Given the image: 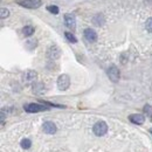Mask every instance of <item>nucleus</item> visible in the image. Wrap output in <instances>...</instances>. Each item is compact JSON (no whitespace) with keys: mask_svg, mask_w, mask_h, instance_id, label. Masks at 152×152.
Instances as JSON below:
<instances>
[{"mask_svg":"<svg viewBox=\"0 0 152 152\" xmlns=\"http://www.w3.org/2000/svg\"><path fill=\"white\" fill-rule=\"evenodd\" d=\"M69 86H70V78H69V76L66 75V74H62V75L58 76V78H57V88L60 90L64 91V90H67L69 88Z\"/></svg>","mask_w":152,"mask_h":152,"instance_id":"f257e3e1","label":"nucleus"},{"mask_svg":"<svg viewBox=\"0 0 152 152\" xmlns=\"http://www.w3.org/2000/svg\"><path fill=\"white\" fill-rule=\"evenodd\" d=\"M31 145H32V142H31L29 139L23 138V139L21 140V146H22L23 149H29V148H31Z\"/></svg>","mask_w":152,"mask_h":152,"instance_id":"2eb2a0df","label":"nucleus"},{"mask_svg":"<svg viewBox=\"0 0 152 152\" xmlns=\"http://www.w3.org/2000/svg\"><path fill=\"white\" fill-rule=\"evenodd\" d=\"M93 130H94V133H95L96 136H99L101 137V136H103V134L107 133V131H108V125H107L105 122L99 121V122H97L95 125H94Z\"/></svg>","mask_w":152,"mask_h":152,"instance_id":"20e7f679","label":"nucleus"},{"mask_svg":"<svg viewBox=\"0 0 152 152\" xmlns=\"http://www.w3.org/2000/svg\"><path fill=\"white\" fill-rule=\"evenodd\" d=\"M8 15H10L8 10H6V8H1V19L4 20L5 18H7Z\"/></svg>","mask_w":152,"mask_h":152,"instance_id":"a211bd4d","label":"nucleus"},{"mask_svg":"<svg viewBox=\"0 0 152 152\" xmlns=\"http://www.w3.org/2000/svg\"><path fill=\"white\" fill-rule=\"evenodd\" d=\"M17 4L26 8H38L41 6V0H17Z\"/></svg>","mask_w":152,"mask_h":152,"instance_id":"7ed1b4c3","label":"nucleus"},{"mask_svg":"<svg viewBox=\"0 0 152 152\" xmlns=\"http://www.w3.org/2000/svg\"><path fill=\"white\" fill-rule=\"evenodd\" d=\"M146 29H148V32L152 33V18L148 19L146 21Z\"/></svg>","mask_w":152,"mask_h":152,"instance_id":"6ab92c4d","label":"nucleus"},{"mask_svg":"<svg viewBox=\"0 0 152 152\" xmlns=\"http://www.w3.org/2000/svg\"><path fill=\"white\" fill-rule=\"evenodd\" d=\"M46 110H48L47 107L38 104V103H29V104H26V105H25V111H27V113H29V114H33V113H41V111H46Z\"/></svg>","mask_w":152,"mask_h":152,"instance_id":"f03ea898","label":"nucleus"},{"mask_svg":"<svg viewBox=\"0 0 152 152\" xmlns=\"http://www.w3.org/2000/svg\"><path fill=\"white\" fill-rule=\"evenodd\" d=\"M64 37H66V39H67L69 42H72V43H76V42H77V39H76L72 33H69V32H66V33H64Z\"/></svg>","mask_w":152,"mask_h":152,"instance_id":"4468645a","label":"nucleus"},{"mask_svg":"<svg viewBox=\"0 0 152 152\" xmlns=\"http://www.w3.org/2000/svg\"><path fill=\"white\" fill-rule=\"evenodd\" d=\"M33 91L35 93V94H42L43 91H45V87H43V84L42 83H37V84H34V87H33Z\"/></svg>","mask_w":152,"mask_h":152,"instance_id":"ddd939ff","label":"nucleus"},{"mask_svg":"<svg viewBox=\"0 0 152 152\" xmlns=\"http://www.w3.org/2000/svg\"><path fill=\"white\" fill-rule=\"evenodd\" d=\"M144 110H145V113L149 115L150 117H151V119H152V108L150 107V105H146L145 108H144Z\"/></svg>","mask_w":152,"mask_h":152,"instance_id":"aec40b11","label":"nucleus"},{"mask_svg":"<svg viewBox=\"0 0 152 152\" xmlns=\"http://www.w3.org/2000/svg\"><path fill=\"white\" fill-rule=\"evenodd\" d=\"M37 72H34V70H27L25 74H23V78L27 81V82H32V81H34L35 78H37Z\"/></svg>","mask_w":152,"mask_h":152,"instance_id":"9b49d317","label":"nucleus"},{"mask_svg":"<svg viewBox=\"0 0 152 152\" xmlns=\"http://www.w3.org/2000/svg\"><path fill=\"white\" fill-rule=\"evenodd\" d=\"M22 34L25 37H31L34 34V27L33 26H25L22 28Z\"/></svg>","mask_w":152,"mask_h":152,"instance_id":"f8f14e48","label":"nucleus"},{"mask_svg":"<svg viewBox=\"0 0 152 152\" xmlns=\"http://www.w3.org/2000/svg\"><path fill=\"white\" fill-rule=\"evenodd\" d=\"M64 22H66V26L70 29H75L76 27V20L75 17L73 14H66L64 15Z\"/></svg>","mask_w":152,"mask_h":152,"instance_id":"6e6552de","label":"nucleus"},{"mask_svg":"<svg viewBox=\"0 0 152 152\" xmlns=\"http://www.w3.org/2000/svg\"><path fill=\"white\" fill-rule=\"evenodd\" d=\"M47 10H48L50 13H53V14H58V7H57V6H54V5L48 6Z\"/></svg>","mask_w":152,"mask_h":152,"instance_id":"f3484780","label":"nucleus"},{"mask_svg":"<svg viewBox=\"0 0 152 152\" xmlns=\"http://www.w3.org/2000/svg\"><path fill=\"white\" fill-rule=\"evenodd\" d=\"M26 47H27L29 50H32L33 48L37 47V41H35V40H28V41L26 42Z\"/></svg>","mask_w":152,"mask_h":152,"instance_id":"dca6fc26","label":"nucleus"},{"mask_svg":"<svg viewBox=\"0 0 152 152\" xmlns=\"http://www.w3.org/2000/svg\"><path fill=\"white\" fill-rule=\"evenodd\" d=\"M84 38L87 39L88 41H90V42H95L96 40H97V34H96V32L94 29L87 28L84 31Z\"/></svg>","mask_w":152,"mask_h":152,"instance_id":"1a4fd4ad","label":"nucleus"},{"mask_svg":"<svg viewBox=\"0 0 152 152\" xmlns=\"http://www.w3.org/2000/svg\"><path fill=\"white\" fill-rule=\"evenodd\" d=\"M60 55H61V52H60L58 47L55 46V45L50 46L48 48V50H47V56H48V58H50V60H56V58L60 57Z\"/></svg>","mask_w":152,"mask_h":152,"instance_id":"39448f33","label":"nucleus"},{"mask_svg":"<svg viewBox=\"0 0 152 152\" xmlns=\"http://www.w3.org/2000/svg\"><path fill=\"white\" fill-rule=\"evenodd\" d=\"M129 119H130V122H132L133 124H137V125H140V124H143V123H144V121H145L144 116H143V115H140V114L130 115Z\"/></svg>","mask_w":152,"mask_h":152,"instance_id":"9d476101","label":"nucleus"},{"mask_svg":"<svg viewBox=\"0 0 152 152\" xmlns=\"http://www.w3.org/2000/svg\"><path fill=\"white\" fill-rule=\"evenodd\" d=\"M42 129H43V131L47 133V134H53V133L56 132V125L53 122H49V121L43 123Z\"/></svg>","mask_w":152,"mask_h":152,"instance_id":"0eeeda50","label":"nucleus"},{"mask_svg":"<svg viewBox=\"0 0 152 152\" xmlns=\"http://www.w3.org/2000/svg\"><path fill=\"white\" fill-rule=\"evenodd\" d=\"M107 74H108L109 78H110L113 82H117V81L119 80V70H118V68H117L116 66H111V67L108 69Z\"/></svg>","mask_w":152,"mask_h":152,"instance_id":"423d86ee","label":"nucleus"},{"mask_svg":"<svg viewBox=\"0 0 152 152\" xmlns=\"http://www.w3.org/2000/svg\"><path fill=\"white\" fill-rule=\"evenodd\" d=\"M151 132H152V130H151Z\"/></svg>","mask_w":152,"mask_h":152,"instance_id":"412c9836","label":"nucleus"}]
</instances>
